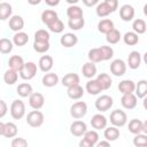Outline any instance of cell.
I'll return each mask as SVG.
<instances>
[{"label":"cell","mask_w":147,"mask_h":147,"mask_svg":"<svg viewBox=\"0 0 147 147\" xmlns=\"http://www.w3.org/2000/svg\"><path fill=\"white\" fill-rule=\"evenodd\" d=\"M60 42L63 47H67V48H70V47H74L77 42H78V37L75 34V33H71V32H68V33H64L61 39H60Z\"/></svg>","instance_id":"9a60e30c"},{"label":"cell","mask_w":147,"mask_h":147,"mask_svg":"<svg viewBox=\"0 0 147 147\" xmlns=\"http://www.w3.org/2000/svg\"><path fill=\"white\" fill-rule=\"evenodd\" d=\"M95 79H96L98 83L100 84L102 91H103V90H108V88L111 86V84H113V80H111V78H110V76H109L108 74H103V72H102V74H99Z\"/></svg>","instance_id":"4316f807"},{"label":"cell","mask_w":147,"mask_h":147,"mask_svg":"<svg viewBox=\"0 0 147 147\" xmlns=\"http://www.w3.org/2000/svg\"><path fill=\"white\" fill-rule=\"evenodd\" d=\"M142 125H144V122H141L140 119L133 118L129 122V131L133 134L141 133L142 132Z\"/></svg>","instance_id":"836d02e7"},{"label":"cell","mask_w":147,"mask_h":147,"mask_svg":"<svg viewBox=\"0 0 147 147\" xmlns=\"http://www.w3.org/2000/svg\"><path fill=\"white\" fill-rule=\"evenodd\" d=\"M28 41H29V36H28V33H25V32H23V31L16 32V33L14 34V37H13V42H14V45H16V46H18V47L24 46L25 44H28Z\"/></svg>","instance_id":"f1b7e54d"},{"label":"cell","mask_w":147,"mask_h":147,"mask_svg":"<svg viewBox=\"0 0 147 147\" xmlns=\"http://www.w3.org/2000/svg\"><path fill=\"white\" fill-rule=\"evenodd\" d=\"M133 145L136 147H147V134L146 133H138L134 134Z\"/></svg>","instance_id":"ee69618b"},{"label":"cell","mask_w":147,"mask_h":147,"mask_svg":"<svg viewBox=\"0 0 147 147\" xmlns=\"http://www.w3.org/2000/svg\"><path fill=\"white\" fill-rule=\"evenodd\" d=\"M95 11H96V15H98L99 17H106V16H108L109 14L113 13L111 9L108 7V5H107L105 1L101 2V3H99V5L96 6Z\"/></svg>","instance_id":"7bdbcfd3"},{"label":"cell","mask_w":147,"mask_h":147,"mask_svg":"<svg viewBox=\"0 0 147 147\" xmlns=\"http://www.w3.org/2000/svg\"><path fill=\"white\" fill-rule=\"evenodd\" d=\"M114 29V22L109 18H103L98 23V30L101 33H108L110 30Z\"/></svg>","instance_id":"4dcf8cb0"},{"label":"cell","mask_w":147,"mask_h":147,"mask_svg":"<svg viewBox=\"0 0 147 147\" xmlns=\"http://www.w3.org/2000/svg\"><path fill=\"white\" fill-rule=\"evenodd\" d=\"M127 122V115L121 109H115L110 113V123L117 127H122Z\"/></svg>","instance_id":"6da1fadb"},{"label":"cell","mask_w":147,"mask_h":147,"mask_svg":"<svg viewBox=\"0 0 147 147\" xmlns=\"http://www.w3.org/2000/svg\"><path fill=\"white\" fill-rule=\"evenodd\" d=\"M138 36H139V34L136 33L134 31H129V32H126V33L123 36V40H124V42H125L126 45H129V46H134V45H137L138 41H139V37H138Z\"/></svg>","instance_id":"74e56055"},{"label":"cell","mask_w":147,"mask_h":147,"mask_svg":"<svg viewBox=\"0 0 147 147\" xmlns=\"http://www.w3.org/2000/svg\"><path fill=\"white\" fill-rule=\"evenodd\" d=\"M0 134L6 138H14L17 134V126L13 122L0 123Z\"/></svg>","instance_id":"9c48e42d"},{"label":"cell","mask_w":147,"mask_h":147,"mask_svg":"<svg viewBox=\"0 0 147 147\" xmlns=\"http://www.w3.org/2000/svg\"><path fill=\"white\" fill-rule=\"evenodd\" d=\"M16 91H17V94L20 96H22V98H28V96H30L33 93L32 86L29 83H22V84H20L17 86Z\"/></svg>","instance_id":"d6a6232c"},{"label":"cell","mask_w":147,"mask_h":147,"mask_svg":"<svg viewBox=\"0 0 147 147\" xmlns=\"http://www.w3.org/2000/svg\"><path fill=\"white\" fill-rule=\"evenodd\" d=\"M82 1L86 7H93L99 3V0H82Z\"/></svg>","instance_id":"f5cc1de1"},{"label":"cell","mask_w":147,"mask_h":147,"mask_svg":"<svg viewBox=\"0 0 147 147\" xmlns=\"http://www.w3.org/2000/svg\"><path fill=\"white\" fill-rule=\"evenodd\" d=\"M33 49L37 53H46L49 49V41H34Z\"/></svg>","instance_id":"bcb514c9"},{"label":"cell","mask_w":147,"mask_h":147,"mask_svg":"<svg viewBox=\"0 0 147 147\" xmlns=\"http://www.w3.org/2000/svg\"><path fill=\"white\" fill-rule=\"evenodd\" d=\"M100 49L103 56V61H108L114 56V49L110 46H101Z\"/></svg>","instance_id":"c3c4849f"},{"label":"cell","mask_w":147,"mask_h":147,"mask_svg":"<svg viewBox=\"0 0 147 147\" xmlns=\"http://www.w3.org/2000/svg\"><path fill=\"white\" fill-rule=\"evenodd\" d=\"M85 25V20L84 17H79V18H69L68 21V26L74 30V31H78L82 28H84Z\"/></svg>","instance_id":"f35d334b"},{"label":"cell","mask_w":147,"mask_h":147,"mask_svg":"<svg viewBox=\"0 0 147 147\" xmlns=\"http://www.w3.org/2000/svg\"><path fill=\"white\" fill-rule=\"evenodd\" d=\"M142 106H144V108L147 110V95L144 98V101H142Z\"/></svg>","instance_id":"680465c9"},{"label":"cell","mask_w":147,"mask_h":147,"mask_svg":"<svg viewBox=\"0 0 147 147\" xmlns=\"http://www.w3.org/2000/svg\"><path fill=\"white\" fill-rule=\"evenodd\" d=\"M9 28L11 31L18 32L22 31V29L24 28V20L22 16L20 15H14L9 18Z\"/></svg>","instance_id":"ac0fdd59"},{"label":"cell","mask_w":147,"mask_h":147,"mask_svg":"<svg viewBox=\"0 0 147 147\" xmlns=\"http://www.w3.org/2000/svg\"><path fill=\"white\" fill-rule=\"evenodd\" d=\"M48 29H49V31H52L54 33H61L64 30V24L60 18H57L55 22H53L52 24L48 25Z\"/></svg>","instance_id":"7dc6e473"},{"label":"cell","mask_w":147,"mask_h":147,"mask_svg":"<svg viewBox=\"0 0 147 147\" xmlns=\"http://www.w3.org/2000/svg\"><path fill=\"white\" fill-rule=\"evenodd\" d=\"M53 57L51 55H42L40 59H39V69L42 71V72H49L51 69L53 68Z\"/></svg>","instance_id":"d6986e66"},{"label":"cell","mask_w":147,"mask_h":147,"mask_svg":"<svg viewBox=\"0 0 147 147\" xmlns=\"http://www.w3.org/2000/svg\"><path fill=\"white\" fill-rule=\"evenodd\" d=\"M136 95L139 99H144L147 95V80L146 79H140L136 84Z\"/></svg>","instance_id":"83f0119b"},{"label":"cell","mask_w":147,"mask_h":147,"mask_svg":"<svg viewBox=\"0 0 147 147\" xmlns=\"http://www.w3.org/2000/svg\"><path fill=\"white\" fill-rule=\"evenodd\" d=\"M99 141V134L95 130L92 131H86L85 134L83 136V139L79 141L80 147H93L98 144Z\"/></svg>","instance_id":"277c9868"},{"label":"cell","mask_w":147,"mask_h":147,"mask_svg":"<svg viewBox=\"0 0 147 147\" xmlns=\"http://www.w3.org/2000/svg\"><path fill=\"white\" fill-rule=\"evenodd\" d=\"M67 16L69 18H79L83 17V9L76 5H70L67 9Z\"/></svg>","instance_id":"d590c367"},{"label":"cell","mask_w":147,"mask_h":147,"mask_svg":"<svg viewBox=\"0 0 147 147\" xmlns=\"http://www.w3.org/2000/svg\"><path fill=\"white\" fill-rule=\"evenodd\" d=\"M144 14H145V16H147V3L144 6Z\"/></svg>","instance_id":"6125c7cd"},{"label":"cell","mask_w":147,"mask_h":147,"mask_svg":"<svg viewBox=\"0 0 147 147\" xmlns=\"http://www.w3.org/2000/svg\"><path fill=\"white\" fill-rule=\"evenodd\" d=\"M24 60H23V57L22 56H20V55H13V56H10L9 57V60H8V65H9V68L10 69H14V70H16V71H21V69L23 68V65H24Z\"/></svg>","instance_id":"ffe728a7"},{"label":"cell","mask_w":147,"mask_h":147,"mask_svg":"<svg viewBox=\"0 0 147 147\" xmlns=\"http://www.w3.org/2000/svg\"><path fill=\"white\" fill-rule=\"evenodd\" d=\"M28 2L32 6H36V5H39L41 2V0H28Z\"/></svg>","instance_id":"9f6ffc18"},{"label":"cell","mask_w":147,"mask_h":147,"mask_svg":"<svg viewBox=\"0 0 147 147\" xmlns=\"http://www.w3.org/2000/svg\"><path fill=\"white\" fill-rule=\"evenodd\" d=\"M18 71H16V70H14V69H8L5 74H3V80H5V83L7 84V85H13V84H15L16 82H17V79H18V74H17Z\"/></svg>","instance_id":"1f68e13d"},{"label":"cell","mask_w":147,"mask_h":147,"mask_svg":"<svg viewBox=\"0 0 147 147\" xmlns=\"http://www.w3.org/2000/svg\"><path fill=\"white\" fill-rule=\"evenodd\" d=\"M86 131H87L86 123L80 121V119H77V121L72 122L71 125H70V132L75 137H83Z\"/></svg>","instance_id":"30bf717a"},{"label":"cell","mask_w":147,"mask_h":147,"mask_svg":"<svg viewBox=\"0 0 147 147\" xmlns=\"http://www.w3.org/2000/svg\"><path fill=\"white\" fill-rule=\"evenodd\" d=\"M10 115L14 119H21L25 115V105L22 100H14L10 105Z\"/></svg>","instance_id":"5b68a950"},{"label":"cell","mask_w":147,"mask_h":147,"mask_svg":"<svg viewBox=\"0 0 147 147\" xmlns=\"http://www.w3.org/2000/svg\"><path fill=\"white\" fill-rule=\"evenodd\" d=\"M108 123V119L106 118V116L101 115V114H95L92 118H91V125L93 129L95 130H102L106 129Z\"/></svg>","instance_id":"5bb4252c"},{"label":"cell","mask_w":147,"mask_h":147,"mask_svg":"<svg viewBox=\"0 0 147 147\" xmlns=\"http://www.w3.org/2000/svg\"><path fill=\"white\" fill-rule=\"evenodd\" d=\"M44 1H45L46 5L49 6V7H55V6H57V5L60 3V0H44Z\"/></svg>","instance_id":"db71d44e"},{"label":"cell","mask_w":147,"mask_h":147,"mask_svg":"<svg viewBox=\"0 0 147 147\" xmlns=\"http://www.w3.org/2000/svg\"><path fill=\"white\" fill-rule=\"evenodd\" d=\"M132 29H133V31H134L136 33L142 34V33H145L146 30H147V24H146V22H145L144 20L137 18V20H134L133 23H132Z\"/></svg>","instance_id":"8d00e7d4"},{"label":"cell","mask_w":147,"mask_h":147,"mask_svg":"<svg viewBox=\"0 0 147 147\" xmlns=\"http://www.w3.org/2000/svg\"><path fill=\"white\" fill-rule=\"evenodd\" d=\"M37 74V64L34 62H25L20 71V76L24 80L32 79Z\"/></svg>","instance_id":"52a82bcc"},{"label":"cell","mask_w":147,"mask_h":147,"mask_svg":"<svg viewBox=\"0 0 147 147\" xmlns=\"http://www.w3.org/2000/svg\"><path fill=\"white\" fill-rule=\"evenodd\" d=\"M45 103V98L39 92H33L29 96V105L32 109H40Z\"/></svg>","instance_id":"7c38bea8"},{"label":"cell","mask_w":147,"mask_h":147,"mask_svg":"<svg viewBox=\"0 0 147 147\" xmlns=\"http://www.w3.org/2000/svg\"><path fill=\"white\" fill-rule=\"evenodd\" d=\"M82 72H83V76L84 77H86V78H93L96 75V65L92 61L86 62L83 65V68H82Z\"/></svg>","instance_id":"d4e9b609"},{"label":"cell","mask_w":147,"mask_h":147,"mask_svg":"<svg viewBox=\"0 0 147 147\" xmlns=\"http://www.w3.org/2000/svg\"><path fill=\"white\" fill-rule=\"evenodd\" d=\"M105 139L109 140V141H115L117 140V138L119 137V130L117 129V126L113 125V126H109V127H106L105 129Z\"/></svg>","instance_id":"f546056e"},{"label":"cell","mask_w":147,"mask_h":147,"mask_svg":"<svg viewBox=\"0 0 147 147\" xmlns=\"http://www.w3.org/2000/svg\"><path fill=\"white\" fill-rule=\"evenodd\" d=\"M67 94L70 99L72 100H78L84 95V88L78 84V85H74L71 87H68L67 90Z\"/></svg>","instance_id":"cb8c5ba5"},{"label":"cell","mask_w":147,"mask_h":147,"mask_svg":"<svg viewBox=\"0 0 147 147\" xmlns=\"http://www.w3.org/2000/svg\"><path fill=\"white\" fill-rule=\"evenodd\" d=\"M134 8L131 5H123L119 8V16L124 22H130L134 17Z\"/></svg>","instance_id":"4fadbf2b"},{"label":"cell","mask_w":147,"mask_h":147,"mask_svg":"<svg viewBox=\"0 0 147 147\" xmlns=\"http://www.w3.org/2000/svg\"><path fill=\"white\" fill-rule=\"evenodd\" d=\"M138 98L136 94L133 93H129V94H123V96L121 98V105L125 108V109H134L137 107V103H138Z\"/></svg>","instance_id":"8fae6325"},{"label":"cell","mask_w":147,"mask_h":147,"mask_svg":"<svg viewBox=\"0 0 147 147\" xmlns=\"http://www.w3.org/2000/svg\"><path fill=\"white\" fill-rule=\"evenodd\" d=\"M41 83L46 87H53L59 83V76L54 72H46L41 79Z\"/></svg>","instance_id":"44dd1931"},{"label":"cell","mask_w":147,"mask_h":147,"mask_svg":"<svg viewBox=\"0 0 147 147\" xmlns=\"http://www.w3.org/2000/svg\"><path fill=\"white\" fill-rule=\"evenodd\" d=\"M105 2L108 5V7L111 9V11H116V9L118 8V0H105Z\"/></svg>","instance_id":"f907efd6"},{"label":"cell","mask_w":147,"mask_h":147,"mask_svg":"<svg viewBox=\"0 0 147 147\" xmlns=\"http://www.w3.org/2000/svg\"><path fill=\"white\" fill-rule=\"evenodd\" d=\"M121 38H122L121 32L117 29H115V28L113 30H110L108 33H106V40L109 44H117L121 40Z\"/></svg>","instance_id":"60d3db41"},{"label":"cell","mask_w":147,"mask_h":147,"mask_svg":"<svg viewBox=\"0 0 147 147\" xmlns=\"http://www.w3.org/2000/svg\"><path fill=\"white\" fill-rule=\"evenodd\" d=\"M13 13V8L11 5L8 2H1L0 3V20L5 21L7 20Z\"/></svg>","instance_id":"e575fe53"},{"label":"cell","mask_w":147,"mask_h":147,"mask_svg":"<svg viewBox=\"0 0 147 147\" xmlns=\"http://www.w3.org/2000/svg\"><path fill=\"white\" fill-rule=\"evenodd\" d=\"M144 62L146 63V65H147V52L144 54Z\"/></svg>","instance_id":"94428289"},{"label":"cell","mask_w":147,"mask_h":147,"mask_svg":"<svg viewBox=\"0 0 147 147\" xmlns=\"http://www.w3.org/2000/svg\"><path fill=\"white\" fill-rule=\"evenodd\" d=\"M109 145H110V141L107 140V139H106V141L102 140V141H100V142L96 144V146H99V147H101V146H109Z\"/></svg>","instance_id":"11a10c76"},{"label":"cell","mask_w":147,"mask_h":147,"mask_svg":"<svg viewBox=\"0 0 147 147\" xmlns=\"http://www.w3.org/2000/svg\"><path fill=\"white\" fill-rule=\"evenodd\" d=\"M0 117L2 118V117H5V115H6V113H7V105H6V102L3 101V100H1L0 101Z\"/></svg>","instance_id":"816d5d0a"},{"label":"cell","mask_w":147,"mask_h":147,"mask_svg":"<svg viewBox=\"0 0 147 147\" xmlns=\"http://www.w3.org/2000/svg\"><path fill=\"white\" fill-rule=\"evenodd\" d=\"M87 56H88V60L92 61V62H94V63H98V62L103 61V56H102V53H101L100 47L90 49Z\"/></svg>","instance_id":"ab89813d"},{"label":"cell","mask_w":147,"mask_h":147,"mask_svg":"<svg viewBox=\"0 0 147 147\" xmlns=\"http://www.w3.org/2000/svg\"><path fill=\"white\" fill-rule=\"evenodd\" d=\"M65 1H67L69 5H76V3H77L79 0H65Z\"/></svg>","instance_id":"91938a15"},{"label":"cell","mask_w":147,"mask_h":147,"mask_svg":"<svg viewBox=\"0 0 147 147\" xmlns=\"http://www.w3.org/2000/svg\"><path fill=\"white\" fill-rule=\"evenodd\" d=\"M79 84V76L77 74L74 72H69L67 75H64V77L62 78V85L68 87H71L74 85H78Z\"/></svg>","instance_id":"7402d4cb"},{"label":"cell","mask_w":147,"mask_h":147,"mask_svg":"<svg viewBox=\"0 0 147 147\" xmlns=\"http://www.w3.org/2000/svg\"><path fill=\"white\" fill-rule=\"evenodd\" d=\"M57 18H59L57 13H56L55 10H52V9L44 10L42 14H41V21H42V23L46 24L47 26H48L49 24H52L53 22H55Z\"/></svg>","instance_id":"603a6c76"},{"label":"cell","mask_w":147,"mask_h":147,"mask_svg":"<svg viewBox=\"0 0 147 147\" xmlns=\"http://www.w3.org/2000/svg\"><path fill=\"white\" fill-rule=\"evenodd\" d=\"M28 146V141L24 138H14L11 140V147H25Z\"/></svg>","instance_id":"681fc988"},{"label":"cell","mask_w":147,"mask_h":147,"mask_svg":"<svg viewBox=\"0 0 147 147\" xmlns=\"http://www.w3.org/2000/svg\"><path fill=\"white\" fill-rule=\"evenodd\" d=\"M85 88H86V92L88 94H91V95H96V94H99L102 91V88H101L100 84L98 83V80L96 79H93V78L86 83Z\"/></svg>","instance_id":"484cf974"},{"label":"cell","mask_w":147,"mask_h":147,"mask_svg":"<svg viewBox=\"0 0 147 147\" xmlns=\"http://www.w3.org/2000/svg\"><path fill=\"white\" fill-rule=\"evenodd\" d=\"M13 41L7 39V38H1L0 39V52L2 54H9L13 51Z\"/></svg>","instance_id":"b9f144b4"},{"label":"cell","mask_w":147,"mask_h":147,"mask_svg":"<svg viewBox=\"0 0 147 147\" xmlns=\"http://www.w3.org/2000/svg\"><path fill=\"white\" fill-rule=\"evenodd\" d=\"M142 132L147 134V119L144 122V125H142Z\"/></svg>","instance_id":"6f0895ef"},{"label":"cell","mask_w":147,"mask_h":147,"mask_svg":"<svg viewBox=\"0 0 147 147\" xmlns=\"http://www.w3.org/2000/svg\"><path fill=\"white\" fill-rule=\"evenodd\" d=\"M110 72L116 77L123 76L126 72V63L121 59L114 60L110 63Z\"/></svg>","instance_id":"ba28073f"},{"label":"cell","mask_w":147,"mask_h":147,"mask_svg":"<svg viewBox=\"0 0 147 147\" xmlns=\"http://www.w3.org/2000/svg\"><path fill=\"white\" fill-rule=\"evenodd\" d=\"M49 32L44 29H39L34 33V41H49Z\"/></svg>","instance_id":"f6af8a7d"},{"label":"cell","mask_w":147,"mask_h":147,"mask_svg":"<svg viewBox=\"0 0 147 147\" xmlns=\"http://www.w3.org/2000/svg\"><path fill=\"white\" fill-rule=\"evenodd\" d=\"M140 63H141V55L138 51H132L130 54H129V57H127V64H129V68L130 69H138L140 67Z\"/></svg>","instance_id":"2e32d148"},{"label":"cell","mask_w":147,"mask_h":147,"mask_svg":"<svg viewBox=\"0 0 147 147\" xmlns=\"http://www.w3.org/2000/svg\"><path fill=\"white\" fill-rule=\"evenodd\" d=\"M118 91L122 94L133 93L136 91V83L131 79H124L118 84Z\"/></svg>","instance_id":"e0dca14e"},{"label":"cell","mask_w":147,"mask_h":147,"mask_svg":"<svg viewBox=\"0 0 147 147\" xmlns=\"http://www.w3.org/2000/svg\"><path fill=\"white\" fill-rule=\"evenodd\" d=\"M114 105V100L111 96L107 95V94H103V95H100L96 100H95V108L96 110H99L100 113H103V111H107L109 110Z\"/></svg>","instance_id":"8992f818"},{"label":"cell","mask_w":147,"mask_h":147,"mask_svg":"<svg viewBox=\"0 0 147 147\" xmlns=\"http://www.w3.org/2000/svg\"><path fill=\"white\" fill-rule=\"evenodd\" d=\"M87 114V105L84 101H77L70 107V115L75 119H80Z\"/></svg>","instance_id":"3957f363"},{"label":"cell","mask_w":147,"mask_h":147,"mask_svg":"<svg viewBox=\"0 0 147 147\" xmlns=\"http://www.w3.org/2000/svg\"><path fill=\"white\" fill-rule=\"evenodd\" d=\"M44 114L41 111H39V109H34L32 111H30L26 116V123L28 125H30L31 127H39L42 125L44 123Z\"/></svg>","instance_id":"7a4b0ae2"}]
</instances>
